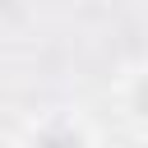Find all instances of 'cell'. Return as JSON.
I'll list each match as a JSON object with an SVG mask.
<instances>
[{"mask_svg":"<svg viewBox=\"0 0 148 148\" xmlns=\"http://www.w3.org/2000/svg\"><path fill=\"white\" fill-rule=\"evenodd\" d=\"M37 148H83V143H79L74 134H60V130H56V134H46V139H42Z\"/></svg>","mask_w":148,"mask_h":148,"instance_id":"1","label":"cell"},{"mask_svg":"<svg viewBox=\"0 0 148 148\" xmlns=\"http://www.w3.org/2000/svg\"><path fill=\"white\" fill-rule=\"evenodd\" d=\"M143 111H148V88H143Z\"/></svg>","mask_w":148,"mask_h":148,"instance_id":"2","label":"cell"}]
</instances>
